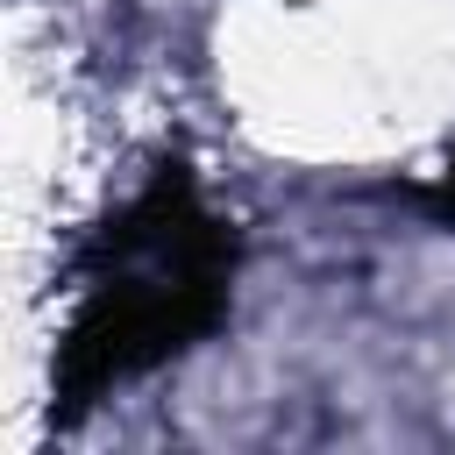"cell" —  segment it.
Returning <instances> with one entry per match:
<instances>
[{
    "label": "cell",
    "instance_id": "6da1fadb",
    "mask_svg": "<svg viewBox=\"0 0 455 455\" xmlns=\"http://www.w3.org/2000/svg\"><path fill=\"white\" fill-rule=\"evenodd\" d=\"M235 228L199 199V185L164 164L85 249L78 306L57 334V419L92 412L107 391L178 363L228 313Z\"/></svg>",
    "mask_w": 455,
    "mask_h": 455
},
{
    "label": "cell",
    "instance_id": "7a4b0ae2",
    "mask_svg": "<svg viewBox=\"0 0 455 455\" xmlns=\"http://www.w3.org/2000/svg\"><path fill=\"white\" fill-rule=\"evenodd\" d=\"M427 206H434L441 220H455V149H448V164H441V178L427 185Z\"/></svg>",
    "mask_w": 455,
    "mask_h": 455
}]
</instances>
